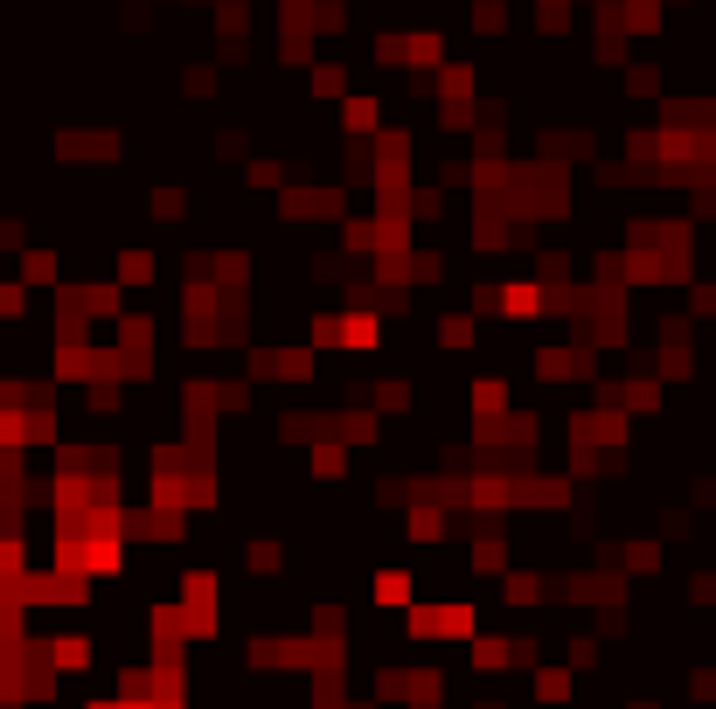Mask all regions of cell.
Returning <instances> with one entry per match:
<instances>
[{
	"label": "cell",
	"instance_id": "cell-1",
	"mask_svg": "<svg viewBox=\"0 0 716 709\" xmlns=\"http://www.w3.org/2000/svg\"><path fill=\"white\" fill-rule=\"evenodd\" d=\"M341 348H376L383 341V320L376 313H341V334H334Z\"/></svg>",
	"mask_w": 716,
	"mask_h": 709
},
{
	"label": "cell",
	"instance_id": "cell-2",
	"mask_svg": "<svg viewBox=\"0 0 716 709\" xmlns=\"http://www.w3.org/2000/svg\"><path fill=\"white\" fill-rule=\"evenodd\" d=\"M508 661H515V647H508L501 633H480V640H473V668H480V675H501Z\"/></svg>",
	"mask_w": 716,
	"mask_h": 709
},
{
	"label": "cell",
	"instance_id": "cell-3",
	"mask_svg": "<svg viewBox=\"0 0 716 709\" xmlns=\"http://www.w3.org/2000/svg\"><path fill=\"white\" fill-rule=\"evenodd\" d=\"M341 126H348V133L362 140L369 126H383V105H376V98H348V112H341Z\"/></svg>",
	"mask_w": 716,
	"mask_h": 709
},
{
	"label": "cell",
	"instance_id": "cell-4",
	"mask_svg": "<svg viewBox=\"0 0 716 709\" xmlns=\"http://www.w3.org/2000/svg\"><path fill=\"white\" fill-rule=\"evenodd\" d=\"M466 397H473V411L487 418V411H501V404H508V383H501V376H480V383H473Z\"/></svg>",
	"mask_w": 716,
	"mask_h": 709
},
{
	"label": "cell",
	"instance_id": "cell-5",
	"mask_svg": "<svg viewBox=\"0 0 716 709\" xmlns=\"http://www.w3.org/2000/svg\"><path fill=\"white\" fill-rule=\"evenodd\" d=\"M153 272H160V265H153L146 251H126V258H119V285H153Z\"/></svg>",
	"mask_w": 716,
	"mask_h": 709
},
{
	"label": "cell",
	"instance_id": "cell-6",
	"mask_svg": "<svg viewBox=\"0 0 716 709\" xmlns=\"http://www.w3.org/2000/svg\"><path fill=\"white\" fill-rule=\"evenodd\" d=\"M438 341H445V348H466V341H473V313H445V320H438Z\"/></svg>",
	"mask_w": 716,
	"mask_h": 709
},
{
	"label": "cell",
	"instance_id": "cell-7",
	"mask_svg": "<svg viewBox=\"0 0 716 709\" xmlns=\"http://www.w3.org/2000/svg\"><path fill=\"white\" fill-rule=\"evenodd\" d=\"M376 598H383V605H411V577H404V570H383V577H376Z\"/></svg>",
	"mask_w": 716,
	"mask_h": 709
},
{
	"label": "cell",
	"instance_id": "cell-8",
	"mask_svg": "<svg viewBox=\"0 0 716 709\" xmlns=\"http://www.w3.org/2000/svg\"><path fill=\"white\" fill-rule=\"evenodd\" d=\"M564 696H571V675L564 668H543L536 675V703H564Z\"/></svg>",
	"mask_w": 716,
	"mask_h": 709
},
{
	"label": "cell",
	"instance_id": "cell-9",
	"mask_svg": "<svg viewBox=\"0 0 716 709\" xmlns=\"http://www.w3.org/2000/svg\"><path fill=\"white\" fill-rule=\"evenodd\" d=\"M341 84H348L341 63H313V91H320V98H341Z\"/></svg>",
	"mask_w": 716,
	"mask_h": 709
},
{
	"label": "cell",
	"instance_id": "cell-10",
	"mask_svg": "<svg viewBox=\"0 0 716 709\" xmlns=\"http://www.w3.org/2000/svg\"><path fill=\"white\" fill-rule=\"evenodd\" d=\"M21 279H28V285H49V279H56V258H49V251H28V258H21Z\"/></svg>",
	"mask_w": 716,
	"mask_h": 709
},
{
	"label": "cell",
	"instance_id": "cell-11",
	"mask_svg": "<svg viewBox=\"0 0 716 709\" xmlns=\"http://www.w3.org/2000/svg\"><path fill=\"white\" fill-rule=\"evenodd\" d=\"M411 536H418V543H438V536H445V515H438V508H418V515H411Z\"/></svg>",
	"mask_w": 716,
	"mask_h": 709
},
{
	"label": "cell",
	"instance_id": "cell-12",
	"mask_svg": "<svg viewBox=\"0 0 716 709\" xmlns=\"http://www.w3.org/2000/svg\"><path fill=\"white\" fill-rule=\"evenodd\" d=\"M696 696H703V703L716 696V668H703V675H696Z\"/></svg>",
	"mask_w": 716,
	"mask_h": 709
}]
</instances>
